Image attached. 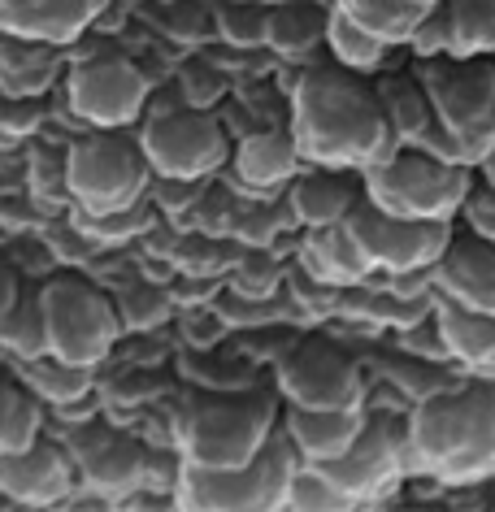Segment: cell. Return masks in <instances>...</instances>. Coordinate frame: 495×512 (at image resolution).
<instances>
[{"label": "cell", "mask_w": 495, "mask_h": 512, "mask_svg": "<svg viewBox=\"0 0 495 512\" xmlns=\"http://www.w3.org/2000/svg\"><path fill=\"white\" fill-rule=\"evenodd\" d=\"M291 139L300 157L322 170H374L404 152L400 135L387 126L374 87L344 70H313L291 96Z\"/></svg>", "instance_id": "cell-1"}, {"label": "cell", "mask_w": 495, "mask_h": 512, "mask_svg": "<svg viewBox=\"0 0 495 512\" xmlns=\"http://www.w3.org/2000/svg\"><path fill=\"white\" fill-rule=\"evenodd\" d=\"M374 92H378V105L387 113V126L400 135V144L417 148V139L435 126V105H430L426 87L413 83V79H387V83H378Z\"/></svg>", "instance_id": "cell-27"}, {"label": "cell", "mask_w": 495, "mask_h": 512, "mask_svg": "<svg viewBox=\"0 0 495 512\" xmlns=\"http://www.w3.org/2000/svg\"><path fill=\"white\" fill-rule=\"evenodd\" d=\"M352 239L365 252L374 274L387 278H417L430 274L435 261L443 256V248L452 243L448 222H413V217H391L383 209H374L370 200H361L357 209L348 213Z\"/></svg>", "instance_id": "cell-9"}, {"label": "cell", "mask_w": 495, "mask_h": 512, "mask_svg": "<svg viewBox=\"0 0 495 512\" xmlns=\"http://www.w3.org/2000/svg\"><path fill=\"white\" fill-rule=\"evenodd\" d=\"M139 148L152 178H183V183H205L231 161V139L205 109H174L152 118L139 135Z\"/></svg>", "instance_id": "cell-10"}, {"label": "cell", "mask_w": 495, "mask_h": 512, "mask_svg": "<svg viewBox=\"0 0 495 512\" xmlns=\"http://www.w3.org/2000/svg\"><path fill=\"white\" fill-rule=\"evenodd\" d=\"M409 48L422 61H439V57H448V14H443V0L439 5H430L426 9V18L417 22V31H413V40Z\"/></svg>", "instance_id": "cell-37"}, {"label": "cell", "mask_w": 495, "mask_h": 512, "mask_svg": "<svg viewBox=\"0 0 495 512\" xmlns=\"http://www.w3.org/2000/svg\"><path fill=\"white\" fill-rule=\"evenodd\" d=\"M100 14V0H0V35L40 44H74Z\"/></svg>", "instance_id": "cell-16"}, {"label": "cell", "mask_w": 495, "mask_h": 512, "mask_svg": "<svg viewBox=\"0 0 495 512\" xmlns=\"http://www.w3.org/2000/svg\"><path fill=\"white\" fill-rule=\"evenodd\" d=\"M461 213H465L469 235L495 243V183H482V187L469 191V200H465Z\"/></svg>", "instance_id": "cell-38"}, {"label": "cell", "mask_w": 495, "mask_h": 512, "mask_svg": "<svg viewBox=\"0 0 495 512\" xmlns=\"http://www.w3.org/2000/svg\"><path fill=\"white\" fill-rule=\"evenodd\" d=\"M422 87L435 105V122L461 139L469 165L478 170L482 157L495 148V66L482 57H439L422 70Z\"/></svg>", "instance_id": "cell-8"}, {"label": "cell", "mask_w": 495, "mask_h": 512, "mask_svg": "<svg viewBox=\"0 0 495 512\" xmlns=\"http://www.w3.org/2000/svg\"><path fill=\"white\" fill-rule=\"evenodd\" d=\"M0 348L14 352L18 361H35V356L48 352V330H44V300L40 291H27L14 304V313L0 322Z\"/></svg>", "instance_id": "cell-31"}, {"label": "cell", "mask_w": 495, "mask_h": 512, "mask_svg": "<svg viewBox=\"0 0 495 512\" xmlns=\"http://www.w3.org/2000/svg\"><path fill=\"white\" fill-rule=\"evenodd\" d=\"M430 278H435L439 296L456 304V309L495 317V243L491 239H478V235L452 239L435 261Z\"/></svg>", "instance_id": "cell-15"}, {"label": "cell", "mask_w": 495, "mask_h": 512, "mask_svg": "<svg viewBox=\"0 0 495 512\" xmlns=\"http://www.w3.org/2000/svg\"><path fill=\"white\" fill-rule=\"evenodd\" d=\"M18 296H22V278H18L14 270H9L5 261H0V322H5V317L14 313Z\"/></svg>", "instance_id": "cell-40"}, {"label": "cell", "mask_w": 495, "mask_h": 512, "mask_svg": "<svg viewBox=\"0 0 495 512\" xmlns=\"http://www.w3.org/2000/svg\"><path fill=\"white\" fill-rule=\"evenodd\" d=\"M300 469V452L291 447L287 430L278 426L257 460L235 469H196L183 465L179 473V499L183 508H283L287 486Z\"/></svg>", "instance_id": "cell-4"}, {"label": "cell", "mask_w": 495, "mask_h": 512, "mask_svg": "<svg viewBox=\"0 0 495 512\" xmlns=\"http://www.w3.org/2000/svg\"><path fill=\"white\" fill-rule=\"evenodd\" d=\"M278 430V408L265 395L252 400H205L179 421L183 465L196 469H235L261 456Z\"/></svg>", "instance_id": "cell-5"}, {"label": "cell", "mask_w": 495, "mask_h": 512, "mask_svg": "<svg viewBox=\"0 0 495 512\" xmlns=\"http://www.w3.org/2000/svg\"><path fill=\"white\" fill-rule=\"evenodd\" d=\"M40 426H44V408L27 391V382L0 374V456L31 447L40 439Z\"/></svg>", "instance_id": "cell-28"}, {"label": "cell", "mask_w": 495, "mask_h": 512, "mask_svg": "<svg viewBox=\"0 0 495 512\" xmlns=\"http://www.w3.org/2000/svg\"><path fill=\"white\" fill-rule=\"evenodd\" d=\"M478 174H482V183H495V148L482 157V165H478Z\"/></svg>", "instance_id": "cell-41"}, {"label": "cell", "mask_w": 495, "mask_h": 512, "mask_svg": "<svg viewBox=\"0 0 495 512\" xmlns=\"http://www.w3.org/2000/svg\"><path fill=\"white\" fill-rule=\"evenodd\" d=\"M31 191L35 200L44 204H66L70 200V183H66V157H57V152L40 148L31 157Z\"/></svg>", "instance_id": "cell-36"}, {"label": "cell", "mask_w": 495, "mask_h": 512, "mask_svg": "<svg viewBox=\"0 0 495 512\" xmlns=\"http://www.w3.org/2000/svg\"><path fill=\"white\" fill-rule=\"evenodd\" d=\"M409 465L439 482H482L495 473V387L426 395L409 417Z\"/></svg>", "instance_id": "cell-2"}, {"label": "cell", "mask_w": 495, "mask_h": 512, "mask_svg": "<svg viewBox=\"0 0 495 512\" xmlns=\"http://www.w3.org/2000/svg\"><path fill=\"white\" fill-rule=\"evenodd\" d=\"M31 122H40V100H5L0 105V131L5 135H27Z\"/></svg>", "instance_id": "cell-39"}, {"label": "cell", "mask_w": 495, "mask_h": 512, "mask_svg": "<svg viewBox=\"0 0 495 512\" xmlns=\"http://www.w3.org/2000/svg\"><path fill=\"white\" fill-rule=\"evenodd\" d=\"M248 5H278V0H248Z\"/></svg>", "instance_id": "cell-42"}, {"label": "cell", "mask_w": 495, "mask_h": 512, "mask_svg": "<svg viewBox=\"0 0 495 512\" xmlns=\"http://www.w3.org/2000/svg\"><path fill=\"white\" fill-rule=\"evenodd\" d=\"M448 14V57H491L495 53V0H443Z\"/></svg>", "instance_id": "cell-26"}, {"label": "cell", "mask_w": 495, "mask_h": 512, "mask_svg": "<svg viewBox=\"0 0 495 512\" xmlns=\"http://www.w3.org/2000/svg\"><path fill=\"white\" fill-rule=\"evenodd\" d=\"M365 200L391 217H413V222H452L465 209L474 191V170L465 165L435 161L417 148L396 152L387 165L361 174Z\"/></svg>", "instance_id": "cell-3"}, {"label": "cell", "mask_w": 495, "mask_h": 512, "mask_svg": "<svg viewBox=\"0 0 495 512\" xmlns=\"http://www.w3.org/2000/svg\"><path fill=\"white\" fill-rule=\"evenodd\" d=\"M61 74L53 44L0 35V96L5 100H40Z\"/></svg>", "instance_id": "cell-19"}, {"label": "cell", "mask_w": 495, "mask_h": 512, "mask_svg": "<svg viewBox=\"0 0 495 512\" xmlns=\"http://www.w3.org/2000/svg\"><path fill=\"white\" fill-rule=\"evenodd\" d=\"M213 27H218L222 40L235 44V48H261L265 44V27H270V14L257 9V5H248V0H235V5L218 9Z\"/></svg>", "instance_id": "cell-34"}, {"label": "cell", "mask_w": 495, "mask_h": 512, "mask_svg": "<svg viewBox=\"0 0 495 512\" xmlns=\"http://www.w3.org/2000/svg\"><path fill=\"white\" fill-rule=\"evenodd\" d=\"M326 40V18L304 5H278L270 9V27H265V44L283 57H304Z\"/></svg>", "instance_id": "cell-30"}, {"label": "cell", "mask_w": 495, "mask_h": 512, "mask_svg": "<svg viewBox=\"0 0 495 512\" xmlns=\"http://www.w3.org/2000/svg\"><path fill=\"white\" fill-rule=\"evenodd\" d=\"M74 495V460L57 443L35 439L22 452L0 456V499L18 508H53Z\"/></svg>", "instance_id": "cell-14"}, {"label": "cell", "mask_w": 495, "mask_h": 512, "mask_svg": "<svg viewBox=\"0 0 495 512\" xmlns=\"http://www.w3.org/2000/svg\"><path fill=\"white\" fill-rule=\"evenodd\" d=\"M44 300V330H48V352L70 365L96 369L113 352L126 330L105 291H96L83 278H53L40 287Z\"/></svg>", "instance_id": "cell-7"}, {"label": "cell", "mask_w": 495, "mask_h": 512, "mask_svg": "<svg viewBox=\"0 0 495 512\" xmlns=\"http://www.w3.org/2000/svg\"><path fill=\"white\" fill-rule=\"evenodd\" d=\"M66 96L74 118L92 131H122L148 105V79L126 57H87L70 70Z\"/></svg>", "instance_id": "cell-11"}, {"label": "cell", "mask_w": 495, "mask_h": 512, "mask_svg": "<svg viewBox=\"0 0 495 512\" xmlns=\"http://www.w3.org/2000/svg\"><path fill=\"white\" fill-rule=\"evenodd\" d=\"M283 508H326V512H339V508H352V499L339 491V486L330 482L317 465L300 460L296 478H291V486H287V504Z\"/></svg>", "instance_id": "cell-33"}, {"label": "cell", "mask_w": 495, "mask_h": 512, "mask_svg": "<svg viewBox=\"0 0 495 512\" xmlns=\"http://www.w3.org/2000/svg\"><path fill=\"white\" fill-rule=\"evenodd\" d=\"M231 161H235V174L244 178L248 187L274 191V187H283V183L296 178L304 157H300L291 131H257V135L239 139L235 152H231Z\"/></svg>", "instance_id": "cell-20"}, {"label": "cell", "mask_w": 495, "mask_h": 512, "mask_svg": "<svg viewBox=\"0 0 495 512\" xmlns=\"http://www.w3.org/2000/svg\"><path fill=\"white\" fill-rule=\"evenodd\" d=\"M113 304H118L122 330H157V326L170 322V313H174V300L165 296L161 287H148V283L118 291Z\"/></svg>", "instance_id": "cell-32"}, {"label": "cell", "mask_w": 495, "mask_h": 512, "mask_svg": "<svg viewBox=\"0 0 495 512\" xmlns=\"http://www.w3.org/2000/svg\"><path fill=\"white\" fill-rule=\"evenodd\" d=\"M83 226H87L83 235L92 243H126L148 226V209H144V200H139L131 209H118V213H105V217H83Z\"/></svg>", "instance_id": "cell-35"}, {"label": "cell", "mask_w": 495, "mask_h": 512, "mask_svg": "<svg viewBox=\"0 0 495 512\" xmlns=\"http://www.w3.org/2000/svg\"><path fill=\"white\" fill-rule=\"evenodd\" d=\"M22 382L40 404H57L61 413H70V404H83L92 395V369L70 365L61 356L44 352L35 361H22Z\"/></svg>", "instance_id": "cell-24"}, {"label": "cell", "mask_w": 495, "mask_h": 512, "mask_svg": "<svg viewBox=\"0 0 495 512\" xmlns=\"http://www.w3.org/2000/svg\"><path fill=\"white\" fill-rule=\"evenodd\" d=\"M435 326L452 361H461L474 374L495 378V317L456 309V304L443 300L435 309Z\"/></svg>", "instance_id": "cell-21"}, {"label": "cell", "mask_w": 495, "mask_h": 512, "mask_svg": "<svg viewBox=\"0 0 495 512\" xmlns=\"http://www.w3.org/2000/svg\"><path fill=\"white\" fill-rule=\"evenodd\" d=\"M83 473L100 495H126V491H135L139 482H148L152 456L126 439H105L92 456H83Z\"/></svg>", "instance_id": "cell-23"}, {"label": "cell", "mask_w": 495, "mask_h": 512, "mask_svg": "<svg viewBox=\"0 0 495 512\" xmlns=\"http://www.w3.org/2000/svg\"><path fill=\"white\" fill-rule=\"evenodd\" d=\"M330 482L339 486L352 508L357 504H378L400 486V478L409 473V430L391 426V421H365L361 439L348 447L339 460L317 465Z\"/></svg>", "instance_id": "cell-12"}, {"label": "cell", "mask_w": 495, "mask_h": 512, "mask_svg": "<svg viewBox=\"0 0 495 512\" xmlns=\"http://www.w3.org/2000/svg\"><path fill=\"white\" fill-rule=\"evenodd\" d=\"M335 9L387 48H400L413 40L417 22L426 18L430 5H417V0H335Z\"/></svg>", "instance_id": "cell-25"}, {"label": "cell", "mask_w": 495, "mask_h": 512, "mask_svg": "<svg viewBox=\"0 0 495 512\" xmlns=\"http://www.w3.org/2000/svg\"><path fill=\"white\" fill-rule=\"evenodd\" d=\"M357 204L361 200L352 196V187L344 183V170H322V165H317V174L291 183V213L309 230L348 222V213L357 209Z\"/></svg>", "instance_id": "cell-22"}, {"label": "cell", "mask_w": 495, "mask_h": 512, "mask_svg": "<svg viewBox=\"0 0 495 512\" xmlns=\"http://www.w3.org/2000/svg\"><path fill=\"white\" fill-rule=\"evenodd\" d=\"M365 421H370L365 408H291L287 404L283 430H287L291 447L300 452V460L326 465V460H339L361 439Z\"/></svg>", "instance_id": "cell-17"}, {"label": "cell", "mask_w": 495, "mask_h": 512, "mask_svg": "<svg viewBox=\"0 0 495 512\" xmlns=\"http://www.w3.org/2000/svg\"><path fill=\"white\" fill-rule=\"evenodd\" d=\"M417 5H439V0H417Z\"/></svg>", "instance_id": "cell-43"}, {"label": "cell", "mask_w": 495, "mask_h": 512, "mask_svg": "<svg viewBox=\"0 0 495 512\" xmlns=\"http://www.w3.org/2000/svg\"><path fill=\"white\" fill-rule=\"evenodd\" d=\"M278 391L291 408H365V378L330 343H300L278 365Z\"/></svg>", "instance_id": "cell-13"}, {"label": "cell", "mask_w": 495, "mask_h": 512, "mask_svg": "<svg viewBox=\"0 0 495 512\" xmlns=\"http://www.w3.org/2000/svg\"><path fill=\"white\" fill-rule=\"evenodd\" d=\"M300 261H304V270H309L317 283H326V287H357V283H365V278L374 274L370 261H365V252L357 248V239H352V230L344 222L339 226H313L309 235H304Z\"/></svg>", "instance_id": "cell-18"}, {"label": "cell", "mask_w": 495, "mask_h": 512, "mask_svg": "<svg viewBox=\"0 0 495 512\" xmlns=\"http://www.w3.org/2000/svg\"><path fill=\"white\" fill-rule=\"evenodd\" d=\"M148 161L144 148L122 139L118 131H96L66 152V183L70 200L83 217H105L118 209L148 200Z\"/></svg>", "instance_id": "cell-6"}, {"label": "cell", "mask_w": 495, "mask_h": 512, "mask_svg": "<svg viewBox=\"0 0 495 512\" xmlns=\"http://www.w3.org/2000/svg\"><path fill=\"white\" fill-rule=\"evenodd\" d=\"M326 44H330V53H335V61L344 70L352 74H374V70H383V61L391 48L383 40H374L370 31H361L352 18H344L339 9H330L326 14Z\"/></svg>", "instance_id": "cell-29"}, {"label": "cell", "mask_w": 495, "mask_h": 512, "mask_svg": "<svg viewBox=\"0 0 495 512\" xmlns=\"http://www.w3.org/2000/svg\"><path fill=\"white\" fill-rule=\"evenodd\" d=\"M0 105H5V96H0Z\"/></svg>", "instance_id": "cell-44"}]
</instances>
